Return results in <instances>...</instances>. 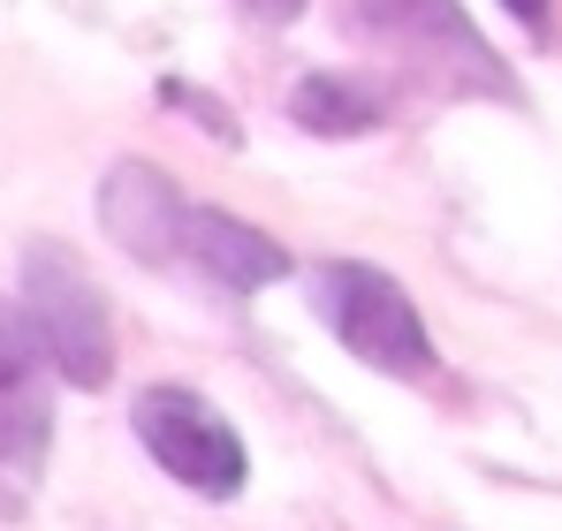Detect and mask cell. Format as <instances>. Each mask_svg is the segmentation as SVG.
Instances as JSON below:
<instances>
[{"mask_svg":"<svg viewBox=\"0 0 562 531\" xmlns=\"http://www.w3.org/2000/svg\"><path fill=\"white\" fill-rule=\"evenodd\" d=\"M342 38L395 61L411 84L457 99H517V77L464 15V0H342Z\"/></svg>","mask_w":562,"mask_h":531,"instance_id":"6da1fadb","label":"cell"},{"mask_svg":"<svg viewBox=\"0 0 562 531\" xmlns=\"http://www.w3.org/2000/svg\"><path fill=\"white\" fill-rule=\"evenodd\" d=\"M54 357L38 342L31 312L0 296V517H15L54 448Z\"/></svg>","mask_w":562,"mask_h":531,"instance_id":"5b68a950","label":"cell"},{"mask_svg":"<svg viewBox=\"0 0 562 531\" xmlns=\"http://www.w3.org/2000/svg\"><path fill=\"white\" fill-rule=\"evenodd\" d=\"M304 289H312L319 327L358 357L366 372L434 380L441 350H434V335H426V319H418V304H411V289L395 273H380L373 259H319L304 273Z\"/></svg>","mask_w":562,"mask_h":531,"instance_id":"7a4b0ae2","label":"cell"},{"mask_svg":"<svg viewBox=\"0 0 562 531\" xmlns=\"http://www.w3.org/2000/svg\"><path fill=\"white\" fill-rule=\"evenodd\" d=\"M160 99L190 106V122H198V129H213L221 145H236V122H228V106H221V99H205V91H190V84H160Z\"/></svg>","mask_w":562,"mask_h":531,"instance_id":"9c48e42d","label":"cell"},{"mask_svg":"<svg viewBox=\"0 0 562 531\" xmlns=\"http://www.w3.org/2000/svg\"><path fill=\"white\" fill-rule=\"evenodd\" d=\"M289 122L304 137H373L387 122V91L366 77H342V69H312L289 91Z\"/></svg>","mask_w":562,"mask_h":531,"instance_id":"ba28073f","label":"cell"},{"mask_svg":"<svg viewBox=\"0 0 562 531\" xmlns=\"http://www.w3.org/2000/svg\"><path fill=\"white\" fill-rule=\"evenodd\" d=\"M23 312L38 327V342L54 357V372L69 387H106L114 380V327H106V296L92 289L85 259L54 236L23 244Z\"/></svg>","mask_w":562,"mask_h":531,"instance_id":"3957f363","label":"cell"},{"mask_svg":"<svg viewBox=\"0 0 562 531\" xmlns=\"http://www.w3.org/2000/svg\"><path fill=\"white\" fill-rule=\"evenodd\" d=\"M244 15H259V23H296L304 15V0H236Z\"/></svg>","mask_w":562,"mask_h":531,"instance_id":"8fae6325","label":"cell"},{"mask_svg":"<svg viewBox=\"0 0 562 531\" xmlns=\"http://www.w3.org/2000/svg\"><path fill=\"white\" fill-rule=\"evenodd\" d=\"M130 426H137L145 455H153L176 486L205 494V501H236V494H244L251 448H244V433H236L198 387H145V395L130 403Z\"/></svg>","mask_w":562,"mask_h":531,"instance_id":"277c9868","label":"cell"},{"mask_svg":"<svg viewBox=\"0 0 562 531\" xmlns=\"http://www.w3.org/2000/svg\"><path fill=\"white\" fill-rule=\"evenodd\" d=\"M502 8H509L532 38H548V31H555V0H502Z\"/></svg>","mask_w":562,"mask_h":531,"instance_id":"30bf717a","label":"cell"},{"mask_svg":"<svg viewBox=\"0 0 562 531\" xmlns=\"http://www.w3.org/2000/svg\"><path fill=\"white\" fill-rule=\"evenodd\" d=\"M183 266H198L221 296H259V289H274L296 273V259L281 251L267 228H251V221H236V213H221V205H190L183 221Z\"/></svg>","mask_w":562,"mask_h":531,"instance_id":"52a82bcc","label":"cell"},{"mask_svg":"<svg viewBox=\"0 0 562 531\" xmlns=\"http://www.w3.org/2000/svg\"><path fill=\"white\" fill-rule=\"evenodd\" d=\"M92 213H99V228H106L137 266H176V259H183L190 197L160 176L153 160H114V168L99 176Z\"/></svg>","mask_w":562,"mask_h":531,"instance_id":"8992f818","label":"cell"}]
</instances>
